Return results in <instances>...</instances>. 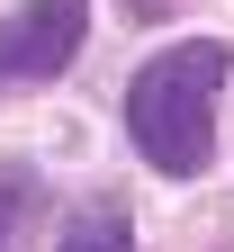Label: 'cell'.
Masks as SVG:
<instances>
[{
	"label": "cell",
	"mask_w": 234,
	"mask_h": 252,
	"mask_svg": "<svg viewBox=\"0 0 234 252\" xmlns=\"http://www.w3.org/2000/svg\"><path fill=\"white\" fill-rule=\"evenodd\" d=\"M216 90H225V45L216 36H180L162 45L135 81H126V135L153 171L198 180L216 162Z\"/></svg>",
	"instance_id": "obj_1"
},
{
	"label": "cell",
	"mask_w": 234,
	"mask_h": 252,
	"mask_svg": "<svg viewBox=\"0 0 234 252\" xmlns=\"http://www.w3.org/2000/svg\"><path fill=\"white\" fill-rule=\"evenodd\" d=\"M81 36H90V0H18L0 18V90H45L54 72H72Z\"/></svg>",
	"instance_id": "obj_2"
},
{
	"label": "cell",
	"mask_w": 234,
	"mask_h": 252,
	"mask_svg": "<svg viewBox=\"0 0 234 252\" xmlns=\"http://www.w3.org/2000/svg\"><path fill=\"white\" fill-rule=\"evenodd\" d=\"M54 252H135V225H126V207H117V198H81L72 216H63Z\"/></svg>",
	"instance_id": "obj_3"
},
{
	"label": "cell",
	"mask_w": 234,
	"mask_h": 252,
	"mask_svg": "<svg viewBox=\"0 0 234 252\" xmlns=\"http://www.w3.org/2000/svg\"><path fill=\"white\" fill-rule=\"evenodd\" d=\"M27 216H36V180H27V171H0V252H18Z\"/></svg>",
	"instance_id": "obj_4"
},
{
	"label": "cell",
	"mask_w": 234,
	"mask_h": 252,
	"mask_svg": "<svg viewBox=\"0 0 234 252\" xmlns=\"http://www.w3.org/2000/svg\"><path fill=\"white\" fill-rule=\"evenodd\" d=\"M135 9H153V18H162V9H171V0H135Z\"/></svg>",
	"instance_id": "obj_5"
}]
</instances>
